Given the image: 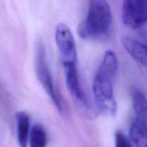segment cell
<instances>
[{
  "instance_id": "obj_9",
  "label": "cell",
  "mask_w": 147,
  "mask_h": 147,
  "mask_svg": "<svg viewBox=\"0 0 147 147\" xmlns=\"http://www.w3.org/2000/svg\"><path fill=\"white\" fill-rule=\"evenodd\" d=\"M129 136L135 147H147V122L134 118L130 126Z\"/></svg>"
},
{
  "instance_id": "obj_10",
  "label": "cell",
  "mask_w": 147,
  "mask_h": 147,
  "mask_svg": "<svg viewBox=\"0 0 147 147\" xmlns=\"http://www.w3.org/2000/svg\"><path fill=\"white\" fill-rule=\"evenodd\" d=\"M131 100L135 119L147 122V99L145 95L138 88L131 90Z\"/></svg>"
},
{
  "instance_id": "obj_1",
  "label": "cell",
  "mask_w": 147,
  "mask_h": 147,
  "mask_svg": "<svg viewBox=\"0 0 147 147\" xmlns=\"http://www.w3.org/2000/svg\"><path fill=\"white\" fill-rule=\"evenodd\" d=\"M118 70L116 54L108 50L97 70L92 83L94 97L99 113L114 116L117 112V102L114 96L113 84Z\"/></svg>"
},
{
  "instance_id": "obj_8",
  "label": "cell",
  "mask_w": 147,
  "mask_h": 147,
  "mask_svg": "<svg viewBox=\"0 0 147 147\" xmlns=\"http://www.w3.org/2000/svg\"><path fill=\"white\" fill-rule=\"evenodd\" d=\"M17 139L20 147H27L30 133V116L25 111L17 112L15 116Z\"/></svg>"
},
{
  "instance_id": "obj_2",
  "label": "cell",
  "mask_w": 147,
  "mask_h": 147,
  "mask_svg": "<svg viewBox=\"0 0 147 147\" xmlns=\"http://www.w3.org/2000/svg\"><path fill=\"white\" fill-rule=\"evenodd\" d=\"M112 15L108 1L94 0L88 2L86 17L77 27V33L82 40H105L112 31Z\"/></svg>"
},
{
  "instance_id": "obj_5",
  "label": "cell",
  "mask_w": 147,
  "mask_h": 147,
  "mask_svg": "<svg viewBox=\"0 0 147 147\" xmlns=\"http://www.w3.org/2000/svg\"><path fill=\"white\" fill-rule=\"evenodd\" d=\"M67 88L75 105L86 116H90L89 103L79 80L76 65H63Z\"/></svg>"
},
{
  "instance_id": "obj_3",
  "label": "cell",
  "mask_w": 147,
  "mask_h": 147,
  "mask_svg": "<svg viewBox=\"0 0 147 147\" xmlns=\"http://www.w3.org/2000/svg\"><path fill=\"white\" fill-rule=\"evenodd\" d=\"M35 72L37 79L45 91L51 99L57 110L61 113H63V105L55 89L51 73L46 60V49L44 45L42 42L39 43L37 47L35 55Z\"/></svg>"
},
{
  "instance_id": "obj_12",
  "label": "cell",
  "mask_w": 147,
  "mask_h": 147,
  "mask_svg": "<svg viewBox=\"0 0 147 147\" xmlns=\"http://www.w3.org/2000/svg\"><path fill=\"white\" fill-rule=\"evenodd\" d=\"M115 147H133L131 140L121 131L118 130L115 133Z\"/></svg>"
},
{
  "instance_id": "obj_7",
  "label": "cell",
  "mask_w": 147,
  "mask_h": 147,
  "mask_svg": "<svg viewBox=\"0 0 147 147\" xmlns=\"http://www.w3.org/2000/svg\"><path fill=\"white\" fill-rule=\"evenodd\" d=\"M127 53L135 62L147 69V44L132 37L125 36L121 40Z\"/></svg>"
},
{
  "instance_id": "obj_6",
  "label": "cell",
  "mask_w": 147,
  "mask_h": 147,
  "mask_svg": "<svg viewBox=\"0 0 147 147\" xmlns=\"http://www.w3.org/2000/svg\"><path fill=\"white\" fill-rule=\"evenodd\" d=\"M122 22L131 29H138L147 24V1L125 0L122 5Z\"/></svg>"
},
{
  "instance_id": "obj_4",
  "label": "cell",
  "mask_w": 147,
  "mask_h": 147,
  "mask_svg": "<svg viewBox=\"0 0 147 147\" xmlns=\"http://www.w3.org/2000/svg\"><path fill=\"white\" fill-rule=\"evenodd\" d=\"M55 40L63 65H76L77 50L71 31L64 23L58 24L55 30Z\"/></svg>"
},
{
  "instance_id": "obj_11",
  "label": "cell",
  "mask_w": 147,
  "mask_h": 147,
  "mask_svg": "<svg viewBox=\"0 0 147 147\" xmlns=\"http://www.w3.org/2000/svg\"><path fill=\"white\" fill-rule=\"evenodd\" d=\"M28 145L30 147H46L47 134L42 125L36 123L31 128Z\"/></svg>"
}]
</instances>
